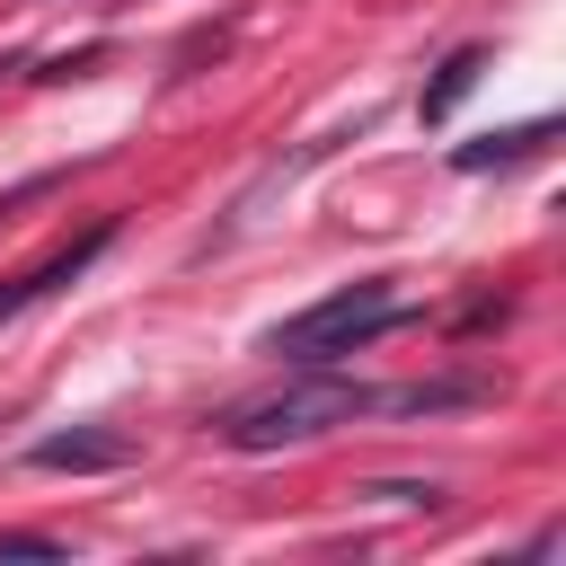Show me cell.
Masks as SVG:
<instances>
[{"mask_svg":"<svg viewBox=\"0 0 566 566\" xmlns=\"http://www.w3.org/2000/svg\"><path fill=\"white\" fill-rule=\"evenodd\" d=\"M133 460H142V442L133 433H106V424H71V433H44L27 451V469H53V478H115Z\"/></svg>","mask_w":566,"mask_h":566,"instance_id":"obj_3","label":"cell"},{"mask_svg":"<svg viewBox=\"0 0 566 566\" xmlns=\"http://www.w3.org/2000/svg\"><path fill=\"white\" fill-rule=\"evenodd\" d=\"M363 495H380V504H424V513H433V504H442V478H371Z\"/></svg>","mask_w":566,"mask_h":566,"instance_id":"obj_8","label":"cell"},{"mask_svg":"<svg viewBox=\"0 0 566 566\" xmlns=\"http://www.w3.org/2000/svg\"><path fill=\"white\" fill-rule=\"evenodd\" d=\"M0 557H71V539H53V531H0Z\"/></svg>","mask_w":566,"mask_h":566,"instance_id":"obj_9","label":"cell"},{"mask_svg":"<svg viewBox=\"0 0 566 566\" xmlns=\"http://www.w3.org/2000/svg\"><path fill=\"white\" fill-rule=\"evenodd\" d=\"M486 398H495V380H407V389H380V416H460Z\"/></svg>","mask_w":566,"mask_h":566,"instance_id":"obj_6","label":"cell"},{"mask_svg":"<svg viewBox=\"0 0 566 566\" xmlns=\"http://www.w3.org/2000/svg\"><path fill=\"white\" fill-rule=\"evenodd\" d=\"M106 239H115V221H97V230H80L71 248H53L44 265H27V274H0V318H18V310H35L44 292H62V283H80L97 256H106Z\"/></svg>","mask_w":566,"mask_h":566,"instance_id":"obj_4","label":"cell"},{"mask_svg":"<svg viewBox=\"0 0 566 566\" xmlns=\"http://www.w3.org/2000/svg\"><path fill=\"white\" fill-rule=\"evenodd\" d=\"M97 62H106V44H80V53H53L35 80H80V71H97Z\"/></svg>","mask_w":566,"mask_h":566,"instance_id":"obj_10","label":"cell"},{"mask_svg":"<svg viewBox=\"0 0 566 566\" xmlns=\"http://www.w3.org/2000/svg\"><path fill=\"white\" fill-rule=\"evenodd\" d=\"M354 416H380V389L336 380L327 363H310V380H292V389H274V398L230 407L212 433H221L230 451H292V442H318V433H336V424H354Z\"/></svg>","mask_w":566,"mask_h":566,"instance_id":"obj_1","label":"cell"},{"mask_svg":"<svg viewBox=\"0 0 566 566\" xmlns=\"http://www.w3.org/2000/svg\"><path fill=\"white\" fill-rule=\"evenodd\" d=\"M548 133H557L548 115H531V124H504V133H478V142H460V150H451V168H460V177H486V168H513V159H531V150L548 142Z\"/></svg>","mask_w":566,"mask_h":566,"instance_id":"obj_5","label":"cell"},{"mask_svg":"<svg viewBox=\"0 0 566 566\" xmlns=\"http://www.w3.org/2000/svg\"><path fill=\"white\" fill-rule=\"evenodd\" d=\"M53 186H62V177H27V186H9V195H0V212H18V203H35V195H53Z\"/></svg>","mask_w":566,"mask_h":566,"instance_id":"obj_12","label":"cell"},{"mask_svg":"<svg viewBox=\"0 0 566 566\" xmlns=\"http://www.w3.org/2000/svg\"><path fill=\"white\" fill-rule=\"evenodd\" d=\"M504 318H513V301H469V310H460L469 336H478V327H504Z\"/></svg>","mask_w":566,"mask_h":566,"instance_id":"obj_11","label":"cell"},{"mask_svg":"<svg viewBox=\"0 0 566 566\" xmlns=\"http://www.w3.org/2000/svg\"><path fill=\"white\" fill-rule=\"evenodd\" d=\"M416 318H424V310H407L389 283H345V292H327L318 310L265 327V354L310 371V363H336V354H354V345H371V336H389V327H416Z\"/></svg>","mask_w":566,"mask_h":566,"instance_id":"obj_2","label":"cell"},{"mask_svg":"<svg viewBox=\"0 0 566 566\" xmlns=\"http://www.w3.org/2000/svg\"><path fill=\"white\" fill-rule=\"evenodd\" d=\"M486 62H495L486 44H460V53H442V71L424 80V97H416V115H424V124H451V106H460V97H469V88L486 80Z\"/></svg>","mask_w":566,"mask_h":566,"instance_id":"obj_7","label":"cell"}]
</instances>
